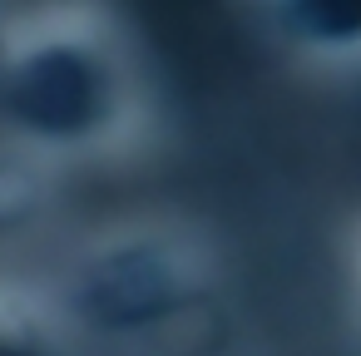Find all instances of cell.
Listing matches in <instances>:
<instances>
[{
    "label": "cell",
    "mask_w": 361,
    "mask_h": 356,
    "mask_svg": "<svg viewBox=\"0 0 361 356\" xmlns=\"http://www.w3.org/2000/svg\"><path fill=\"white\" fill-rule=\"evenodd\" d=\"M16 104L25 124L45 134H80L99 114V75L75 50L30 55V65L16 75Z\"/></svg>",
    "instance_id": "obj_1"
},
{
    "label": "cell",
    "mask_w": 361,
    "mask_h": 356,
    "mask_svg": "<svg viewBox=\"0 0 361 356\" xmlns=\"http://www.w3.org/2000/svg\"><path fill=\"white\" fill-rule=\"evenodd\" d=\"M292 45L326 60H361V0H272Z\"/></svg>",
    "instance_id": "obj_2"
},
{
    "label": "cell",
    "mask_w": 361,
    "mask_h": 356,
    "mask_svg": "<svg viewBox=\"0 0 361 356\" xmlns=\"http://www.w3.org/2000/svg\"><path fill=\"white\" fill-rule=\"evenodd\" d=\"M0 356H25L20 346H11V341H0Z\"/></svg>",
    "instance_id": "obj_3"
}]
</instances>
